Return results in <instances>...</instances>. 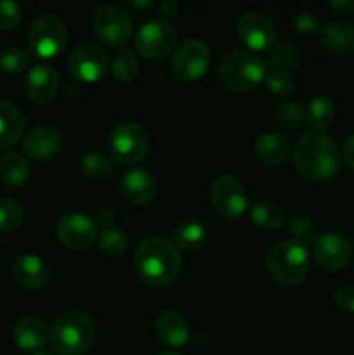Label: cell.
Listing matches in <instances>:
<instances>
[{
    "label": "cell",
    "instance_id": "6da1fadb",
    "mask_svg": "<svg viewBox=\"0 0 354 355\" xmlns=\"http://www.w3.org/2000/svg\"><path fill=\"white\" fill-rule=\"evenodd\" d=\"M292 156L298 175L309 182H328L340 172L339 148L326 134H304L295 144Z\"/></svg>",
    "mask_w": 354,
    "mask_h": 355
},
{
    "label": "cell",
    "instance_id": "7a4b0ae2",
    "mask_svg": "<svg viewBox=\"0 0 354 355\" xmlns=\"http://www.w3.org/2000/svg\"><path fill=\"white\" fill-rule=\"evenodd\" d=\"M139 279L149 286H169L179 277L180 255L176 245L163 236H151L139 245L134 257Z\"/></svg>",
    "mask_w": 354,
    "mask_h": 355
},
{
    "label": "cell",
    "instance_id": "3957f363",
    "mask_svg": "<svg viewBox=\"0 0 354 355\" xmlns=\"http://www.w3.org/2000/svg\"><path fill=\"white\" fill-rule=\"evenodd\" d=\"M97 328L90 315L71 311L59 315L52 324L49 340L51 347L59 355H82L96 342Z\"/></svg>",
    "mask_w": 354,
    "mask_h": 355
},
{
    "label": "cell",
    "instance_id": "277c9868",
    "mask_svg": "<svg viewBox=\"0 0 354 355\" xmlns=\"http://www.w3.org/2000/svg\"><path fill=\"white\" fill-rule=\"evenodd\" d=\"M267 272L276 283L295 286L302 283L309 274V253L304 245L295 239H287L274 245L266 255Z\"/></svg>",
    "mask_w": 354,
    "mask_h": 355
},
{
    "label": "cell",
    "instance_id": "5b68a950",
    "mask_svg": "<svg viewBox=\"0 0 354 355\" xmlns=\"http://www.w3.org/2000/svg\"><path fill=\"white\" fill-rule=\"evenodd\" d=\"M219 78L233 92H252L266 78V62L248 51L229 52L221 62Z\"/></svg>",
    "mask_w": 354,
    "mask_h": 355
},
{
    "label": "cell",
    "instance_id": "8992f818",
    "mask_svg": "<svg viewBox=\"0 0 354 355\" xmlns=\"http://www.w3.org/2000/svg\"><path fill=\"white\" fill-rule=\"evenodd\" d=\"M149 148V137L144 128L135 121H121L111 130L108 151L117 163L132 165L141 162Z\"/></svg>",
    "mask_w": 354,
    "mask_h": 355
},
{
    "label": "cell",
    "instance_id": "52a82bcc",
    "mask_svg": "<svg viewBox=\"0 0 354 355\" xmlns=\"http://www.w3.org/2000/svg\"><path fill=\"white\" fill-rule=\"evenodd\" d=\"M68 42L65 23L52 14H44L33 19L28 30V45L31 52L42 59L56 58L62 52Z\"/></svg>",
    "mask_w": 354,
    "mask_h": 355
},
{
    "label": "cell",
    "instance_id": "ba28073f",
    "mask_svg": "<svg viewBox=\"0 0 354 355\" xmlns=\"http://www.w3.org/2000/svg\"><path fill=\"white\" fill-rule=\"evenodd\" d=\"M68 68L76 82L97 83L110 69V58L101 45L94 42H82L69 52Z\"/></svg>",
    "mask_w": 354,
    "mask_h": 355
},
{
    "label": "cell",
    "instance_id": "9c48e42d",
    "mask_svg": "<svg viewBox=\"0 0 354 355\" xmlns=\"http://www.w3.org/2000/svg\"><path fill=\"white\" fill-rule=\"evenodd\" d=\"M176 38L177 30L170 21H148L135 33V51L142 58L158 61V59H163L170 54V51L176 45Z\"/></svg>",
    "mask_w": 354,
    "mask_h": 355
},
{
    "label": "cell",
    "instance_id": "30bf717a",
    "mask_svg": "<svg viewBox=\"0 0 354 355\" xmlns=\"http://www.w3.org/2000/svg\"><path fill=\"white\" fill-rule=\"evenodd\" d=\"M94 33L110 47H121L132 37V19L120 6H103L92 17Z\"/></svg>",
    "mask_w": 354,
    "mask_h": 355
},
{
    "label": "cell",
    "instance_id": "8fae6325",
    "mask_svg": "<svg viewBox=\"0 0 354 355\" xmlns=\"http://www.w3.org/2000/svg\"><path fill=\"white\" fill-rule=\"evenodd\" d=\"M210 200L215 211L224 218H238L246 208V189L238 177L231 173L219 175L212 182Z\"/></svg>",
    "mask_w": 354,
    "mask_h": 355
},
{
    "label": "cell",
    "instance_id": "7c38bea8",
    "mask_svg": "<svg viewBox=\"0 0 354 355\" xmlns=\"http://www.w3.org/2000/svg\"><path fill=\"white\" fill-rule=\"evenodd\" d=\"M210 64V51L203 42L186 40L176 49L172 58V71L180 82H194L201 78Z\"/></svg>",
    "mask_w": 354,
    "mask_h": 355
},
{
    "label": "cell",
    "instance_id": "4fadbf2b",
    "mask_svg": "<svg viewBox=\"0 0 354 355\" xmlns=\"http://www.w3.org/2000/svg\"><path fill=\"white\" fill-rule=\"evenodd\" d=\"M312 253L321 269L330 272H339L349 267L353 260V246L351 241L337 232L319 234L312 243Z\"/></svg>",
    "mask_w": 354,
    "mask_h": 355
},
{
    "label": "cell",
    "instance_id": "5bb4252c",
    "mask_svg": "<svg viewBox=\"0 0 354 355\" xmlns=\"http://www.w3.org/2000/svg\"><path fill=\"white\" fill-rule=\"evenodd\" d=\"M239 38L252 51H266L276 42V26L273 21L259 10H246L236 23Z\"/></svg>",
    "mask_w": 354,
    "mask_h": 355
},
{
    "label": "cell",
    "instance_id": "9a60e30c",
    "mask_svg": "<svg viewBox=\"0 0 354 355\" xmlns=\"http://www.w3.org/2000/svg\"><path fill=\"white\" fill-rule=\"evenodd\" d=\"M56 234L66 248L85 250L96 241L97 225L87 215L71 211L59 218L56 224Z\"/></svg>",
    "mask_w": 354,
    "mask_h": 355
},
{
    "label": "cell",
    "instance_id": "2e32d148",
    "mask_svg": "<svg viewBox=\"0 0 354 355\" xmlns=\"http://www.w3.org/2000/svg\"><path fill=\"white\" fill-rule=\"evenodd\" d=\"M62 148V137L58 128L51 125H38L31 128L23 141V149L28 158L47 162L56 158Z\"/></svg>",
    "mask_w": 354,
    "mask_h": 355
},
{
    "label": "cell",
    "instance_id": "e0dca14e",
    "mask_svg": "<svg viewBox=\"0 0 354 355\" xmlns=\"http://www.w3.org/2000/svg\"><path fill=\"white\" fill-rule=\"evenodd\" d=\"M120 193L128 203L132 205H148L156 196V180L149 172L142 168H132L121 175Z\"/></svg>",
    "mask_w": 354,
    "mask_h": 355
},
{
    "label": "cell",
    "instance_id": "ac0fdd59",
    "mask_svg": "<svg viewBox=\"0 0 354 355\" xmlns=\"http://www.w3.org/2000/svg\"><path fill=\"white\" fill-rule=\"evenodd\" d=\"M59 89V75L54 68L38 64L26 73L24 92L33 103L47 104L56 97Z\"/></svg>",
    "mask_w": 354,
    "mask_h": 355
},
{
    "label": "cell",
    "instance_id": "d6986e66",
    "mask_svg": "<svg viewBox=\"0 0 354 355\" xmlns=\"http://www.w3.org/2000/svg\"><path fill=\"white\" fill-rule=\"evenodd\" d=\"M12 277L26 290H42L49 281V267L37 255H21L12 263Z\"/></svg>",
    "mask_w": 354,
    "mask_h": 355
},
{
    "label": "cell",
    "instance_id": "ffe728a7",
    "mask_svg": "<svg viewBox=\"0 0 354 355\" xmlns=\"http://www.w3.org/2000/svg\"><path fill=\"white\" fill-rule=\"evenodd\" d=\"M155 331L160 342L169 347H183L189 342V324L186 319L177 312H163L155 322Z\"/></svg>",
    "mask_w": 354,
    "mask_h": 355
},
{
    "label": "cell",
    "instance_id": "44dd1931",
    "mask_svg": "<svg viewBox=\"0 0 354 355\" xmlns=\"http://www.w3.org/2000/svg\"><path fill=\"white\" fill-rule=\"evenodd\" d=\"M12 338L21 350L35 352L45 345L47 328H45L42 319L35 318V315H24L14 324Z\"/></svg>",
    "mask_w": 354,
    "mask_h": 355
},
{
    "label": "cell",
    "instance_id": "7402d4cb",
    "mask_svg": "<svg viewBox=\"0 0 354 355\" xmlns=\"http://www.w3.org/2000/svg\"><path fill=\"white\" fill-rule=\"evenodd\" d=\"M319 40L332 54L347 55L354 52V26L344 21L330 23L319 30Z\"/></svg>",
    "mask_w": 354,
    "mask_h": 355
},
{
    "label": "cell",
    "instance_id": "603a6c76",
    "mask_svg": "<svg viewBox=\"0 0 354 355\" xmlns=\"http://www.w3.org/2000/svg\"><path fill=\"white\" fill-rule=\"evenodd\" d=\"M253 149H255L257 158L269 166L283 165L288 156L292 155L290 144H288L287 139L280 134H274V132L259 135Z\"/></svg>",
    "mask_w": 354,
    "mask_h": 355
},
{
    "label": "cell",
    "instance_id": "cb8c5ba5",
    "mask_svg": "<svg viewBox=\"0 0 354 355\" xmlns=\"http://www.w3.org/2000/svg\"><path fill=\"white\" fill-rule=\"evenodd\" d=\"M24 116L16 104L0 101V148H10L21 139Z\"/></svg>",
    "mask_w": 354,
    "mask_h": 355
},
{
    "label": "cell",
    "instance_id": "d4e9b609",
    "mask_svg": "<svg viewBox=\"0 0 354 355\" xmlns=\"http://www.w3.org/2000/svg\"><path fill=\"white\" fill-rule=\"evenodd\" d=\"M335 120V104L328 96H316L311 99L305 110V121L311 127V132L325 134Z\"/></svg>",
    "mask_w": 354,
    "mask_h": 355
},
{
    "label": "cell",
    "instance_id": "484cf974",
    "mask_svg": "<svg viewBox=\"0 0 354 355\" xmlns=\"http://www.w3.org/2000/svg\"><path fill=\"white\" fill-rule=\"evenodd\" d=\"M205 239H207V229L200 220H194V218L183 220L174 229V241L177 248L184 252H194L201 248L205 245Z\"/></svg>",
    "mask_w": 354,
    "mask_h": 355
},
{
    "label": "cell",
    "instance_id": "4316f807",
    "mask_svg": "<svg viewBox=\"0 0 354 355\" xmlns=\"http://www.w3.org/2000/svg\"><path fill=\"white\" fill-rule=\"evenodd\" d=\"M0 177L7 186L19 187L30 177V166L28 162L17 153H7L0 159Z\"/></svg>",
    "mask_w": 354,
    "mask_h": 355
},
{
    "label": "cell",
    "instance_id": "83f0119b",
    "mask_svg": "<svg viewBox=\"0 0 354 355\" xmlns=\"http://www.w3.org/2000/svg\"><path fill=\"white\" fill-rule=\"evenodd\" d=\"M80 170L89 180L101 182L113 173V163L108 156L97 151H90L80 158Z\"/></svg>",
    "mask_w": 354,
    "mask_h": 355
},
{
    "label": "cell",
    "instance_id": "f1b7e54d",
    "mask_svg": "<svg viewBox=\"0 0 354 355\" xmlns=\"http://www.w3.org/2000/svg\"><path fill=\"white\" fill-rule=\"evenodd\" d=\"M250 218H252L253 224L262 229H276L283 224L285 211L274 201H260L252 207Z\"/></svg>",
    "mask_w": 354,
    "mask_h": 355
},
{
    "label": "cell",
    "instance_id": "f546056e",
    "mask_svg": "<svg viewBox=\"0 0 354 355\" xmlns=\"http://www.w3.org/2000/svg\"><path fill=\"white\" fill-rule=\"evenodd\" d=\"M269 62L274 66V69H294L301 62V51L294 42H278L271 47L269 51Z\"/></svg>",
    "mask_w": 354,
    "mask_h": 355
},
{
    "label": "cell",
    "instance_id": "4dcf8cb0",
    "mask_svg": "<svg viewBox=\"0 0 354 355\" xmlns=\"http://www.w3.org/2000/svg\"><path fill=\"white\" fill-rule=\"evenodd\" d=\"M273 118L278 123V127H281L283 130L294 132L305 121V110L298 103L288 101V103H283L274 107Z\"/></svg>",
    "mask_w": 354,
    "mask_h": 355
},
{
    "label": "cell",
    "instance_id": "1f68e13d",
    "mask_svg": "<svg viewBox=\"0 0 354 355\" xmlns=\"http://www.w3.org/2000/svg\"><path fill=\"white\" fill-rule=\"evenodd\" d=\"M139 62L135 55L127 49H121L118 54H115L113 61H111V73L115 78L121 83H128L137 76Z\"/></svg>",
    "mask_w": 354,
    "mask_h": 355
},
{
    "label": "cell",
    "instance_id": "d6a6232c",
    "mask_svg": "<svg viewBox=\"0 0 354 355\" xmlns=\"http://www.w3.org/2000/svg\"><path fill=\"white\" fill-rule=\"evenodd\" d=\"M24 220V210L17 201L0 198V232L16 231Z\"/></svg>",
    "mask_w": 354,
    "mask_h": 355
},
{
    "label": "cell",
    "instance_id": "836d02e7",
    "mask_svg": "<svg viewBox=\"0 0 354 355\" xmlns=\"http://www.w3.org/2000/svg\"><path fill=\"white\" fill-rule=\"evenodd\" d=\"M30 66V55L19 47H9L0 52V69L7 75H19Z\"/></svg>",
    "mask_w": 354,
    "mask_h": 355
},
{
    "label": "cell",
    "instance_id": "e575fe53",
    "mask_svg": "<svg viewBox=\"0 0 354 355\" xmlns=\"http://www.w3.org/2000/svg\"><path fill=\"white\" fill-rule=\"evenodd\" d=\"M128 241L127 236L121 231L113 227H108L101 232L99 236V248L104 255L108 257H120L124 255L125 250H127Z\"/></svg>",
    "mask_w": 354,
    "mask_h": 355
},
{
    "label": "cell",
    "instance_id": "d590c367",
    "mask_svg": "<svg viewBox=\"0 0 354 355\" xmlns=\"http://www.w3.org/2000/svg\"><path fill=\"white\" fill-rule=\"evenodd\" d=\"M266 87L269 94L276 97H288L295 90V78L290 71L285 69H273L266 75Z\"/></svg>",
    "mask_w": 354,
    "mask_h": 355
},
{
    "label": "cell",
    "instance_id": "8d00e7d4",
    "mask_svg": "<svg viewBox=\"0 0 354 355\" xmlns=\"http://www.w3.org/2000/svg\"><path fill=\"white\" fill-rule=\"evenodd\" d=\"M23 19V10L16 2L0 0V28L2 30H14Z\"/></svg>",
    "mask_w": 354,
    "mask_h": 355
},
{
    "label": "cell",
    "instance_id": "74e56055",
    "mask_svg": "<svg viewBox=\"0 0 354 355\" xmlns=\"http://www.w3.org/2000/svg\"><path fill=\"white\" fill-rule=\"evenodd\" d=\"M290 231L295 234V241L304 245L305 241H309V239L314 236L316 224L311 220V218H305V217L295 218L290 225Z\"/></svg>",
    "mask_w": 354,
    "mask_h": 355
},
{
    "label": "cell",
    "instance_id": "f35d334b",
    "mask_svg": "<svg viewBox=\"0 0 354 355\" xmlns=\"http://www.w3.org/2000/svg\"><path fill=\"white\" fill-rule=\"evenodd\" d=\"M294 28L301 35H312L319 31V19L312 12H298L294 17Z\"/></svg>",
    "mask_w": 354,
    "mask_h": 355
},
{
    "label": "cell",
    "instance_id": "ab89813d",
    "mask_svg": "<svg viewBox=\"0 0 354 355\" xmlns=\"http://www.w3.org/2000/svg\"><path fill=\"white\" fill-rule=\"evenodd\" d=\"M335 304L340 311L354 314V284H344L335 291Z\"/></svg>",
    "mask_w": 354,
    "mask_h": 355
},
{
    "label": "cell",
    "instance_id": "60d3db41",
    "mask_svg": "<svg viewBox=\"0 0 354 355\" xmlns=\"http://www.w3.org/2000/svg\"><path fill=\"white\" fill-rule=\"evenodd\" d=\"M179 3L174 2V0H165V2H162L158 6V12L160 16H162L163 21H169V19H174V17L179 16Z\"/></svg>",
    "mask_w": 354,
    "mask_h": 355
},
{
    "label": "cell",
    "instance_id": "b9f144b4",
    "mask_svg": "<svg viewBox=\"0 0 354 355\" xmlns=\"http://www.w3.org/2000/svg\"><path fill=\"white\" fill-rule=\"evenodd\" d=\"M115 220H117V214H115L113 208H101V210L96 214V218H94L97 227H104V229H108V225L113 224Z\"/></svg>",
    "mask_w": 354,
    "mask_h": 355
},
{
    "label": "cell",
    "instance_id": "7bdbcfd3",
    "mask_svg": "<svg viewBox=\"0 0 354 355\" xmlns=\"http://www.w3.org/2000/svg\"><path fill=\"white\" fill-rule=\"evenodd\" d=\"M328 6L332 7L335 12L344 14V16L354 14V0H332V2H328Z\"/></svg>",
    "mask_w": 354,
    "mask_h": 355
},
{
    "label": "cell",
    "instance_id": "ee69618b",
    "mask_svg": "<svg viewBox=\"0 0 354 355\" xmlns=\"http://www.w3.org/2000/svg\"><path fill=\"white\" fill-rule=\"evenodd\" d=\"M344 159H346L347 166L354 170V134L347 139L346 148H344Z\"/></svg>",
    "mask_w": 354,
    "mask_h": 355
},
{
    "label": "cell",
    "instance_id": "f6af8a7d",
    "mask_svg": "<svg viewBox=\"0 0 354 355\" xmlns=\"http://www.w3.org/2000/svg\"><path fill=\"white\" fill-rule=\"evenodd\" d=\"M132 7H151L153 2L151 0H146V2H128Z\"/></svg>",
    "mask_w": 354,
    "mask_h": 355
},
{
    "label": "cell",
    "instance_id": "bcb514c9",
    "mask_svg": "<svg viewBox=\"0 0 354 355\" xmlns=\"http://www.w3.org/2000/svg\"><path fill=\"white\" fill-rule=\"evenodd\" d=\"M156 355H179V354H174V352H160V354H156Z\"/></svg>",
    "mask_w": 354,
    "mask_h": 355
},
{
    "label": "cell",
    "instance_id": "7dc6e473",
    "mask_svg": "<svg viewBox=\"0 0 354 355\" xmlns=\"http://www.w3.org/2000/svg\"><path fill=\"white\" fill-rule=\"evenodd\" d=\"M33 355H52V354H45V352H37V354H33Z\"/></svg>",
    "mask_w": 354,
    "mask_h": 355
}]
</instances>
